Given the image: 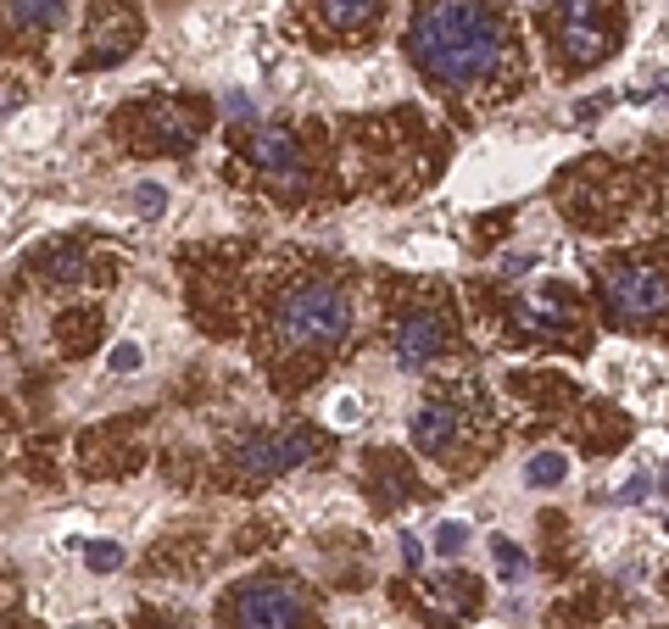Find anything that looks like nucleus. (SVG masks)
Instances as JSON below:
<instances>
[{
    "label": "nucleus",
    "instance_id": "obj_13",
    "mask_svg": "<svg viewBox=\"0 0 669 629\" xmlns=\"http://www.w3.org/2000/svg\"><path fill=\"white\" fill-rule=\"evenodd\" d=\"M569 479V457L563 452H536L530 463H525V485L530 490H552V485H563Z\"/></svg>",
    "mask_w": 669,
    "mask_h": 629
},
{
    "label": "nucleus",
    "instance_id": "obj_15",
    "mask_svg": "<svg viewBox=\"0 0 669 629\" xmlns=\"http://www.w3.org/2000/svg\"><path fill=\"white\" fill-rule=\"evenodd\" d=\"M519 329H530V334H558V329H563V307L552 312L547 301H525V307H519Z\"/></svg>",
    "mask_w": 669,
    "mask_h": 629
},
{
    "label": "nucleus",
    "instance_id": "obj_17",
    "mask_svg": "<svg viewBox=\"0 0 669 629\" xmlns=\"http://www.w3.org/2000/svg\"><path fill=\"white\" fill-rule=\"evenodd\" d=\"M463 547H469V523H463V518H441V523H436V552H441V558H458Z\"/></svg>",
    "mask_w": 669,
    "mask_h": 629
},
{
    "label": "nucleus",
    "instance_id": "obj_24",
    "mask_svg": "<svg viewBox=\"0 0 669 629\" xmlns=\"http://www.w3.org/2000/svg\"><path fill=\"white\" fill-rule=\"evenodd\" d=\"M658 490H663V496H669V468H663V474H658Z\"/></svg>",
    "mask_w": 669,
    "mask_h": 629
},
{
    "label": "nucleus",
    "instance_id": "obj_5",
    "mask_svg": "<svg viewBox=\"0 0 669 629\" xmlns=\"http://www.w3.org/2000/svg\"><path fill=\"white\" fill-rule=\"evenodd\" d=\"M318 457V434L312 429H257V434H245L240 440V452H234V463L245 468V474H263V479H274V474H290V468H307Z\"/></svg>",
    "mask_w": 669,
    "mask_h": 629
},
{
    "label": "nucleus",
    "instance_id": "obj_10",
    "mask_svg": "<svg viewBox=\"0 0 669 629\" xmlns=\"http://www.w3.org/2000/svg\"><path fill=\"white\" fill-rule=\"evenodd\" d=\"M558 45L574 67H592L608 56V34L592 23V18H558Z\"/></svg>",
    "mask_w": 669,
    "mask_h": 629
},
{
    "label": "nucleus",
    "instance_id": "obj_21",
    "mask_svg": "<svg viewBox=\"0 0 669 629\" xmlns=\"http://www.w3.org/2000/svg\"><path fill=\"white\" fill-rule=\"evenodd\" d=\"M402 558H407V569L425 563V552H418V534H402Z\"/></svg>",
    "mask_w": 669,
    "mask_h": 629
},
{
    "label": "nucleus",
    "instance_id": "obj_25",
    "mask_svg": "<svg viewBox=\"0 0 669 629\" xmlns=\"http://www.w3.org/2000/svg\"><path fill=\"white\" fill-rule=\"evenodd\" d=\"M663 529H669V523H663Z\"/></svg>",
    "mask_w": 669,
    "mask_h": 629
},
{
    "label": "nucleus",
    "instance_id": "obj_2",
    "mask_svg": "<svg viewBox=\"0 0 669 629\" xmlns=\"http://www.w3.org/2000/svg\"><path fill=\"white\" fill-rule=\"evenodd\" d=\"M347 329H352V301H347V290H334V285H296L285 301H279V312H274V340H279V351H290V356H318V351H329V345H341L347 340Z\"/></svg>",
    "mask_w": 669,
    "mask_h": 629
},
{
    "label": "nucleus",
    "instance_id": "obj_4",
    "mask_svg": "<svg viewBox=\"0 0 669 629\" xmlns=\"http://www.w3.org/2000/svg\"><path fill=\"white\" fill-rule=\"evenodd\" d=\"M229 629H301V596L274 574L245 580L229 596Z\"/></svg>",
    "mask_w": 669,
    "mask_h": 629
},
{
    "label": "nucleus",
    "instance_id": "obj_18",
    "mask_svg": "<svg viewBox=\"0 0 669 629\" xmlns=\"http://www.w3.org/2000/svg\"><path fill=\"white\" fill-rule=\"evenodd\" d=\"M652 490H658V474H636V479H630V485H619L608 501H614V507H636V501H647Z\"/></svg>",
    "mask_w": 669,
    "mask_h": 629
},
{
    "label": "nucleus",
    "instance_id": "obj_23",
    "mask_svg": "<svg viewBox=\"0 0 669 629\" xmlns=\"http://www.w3.org/2000/svg\"><path fill=\"white\" fill-rule=\"evenodd\" d=\"M223 107H229V118H251V101H245V96H229Z\"/></svg>",
    "mask_w": 669,
    "mask_h": 629
},
{
    "label": "nucleus",
    "instance_id": "obj_11",
    "mask_svg": "<svg viewBox=\"0 0 669 629\" xmlns=\"http://www.w3.org/2000/svg\"><path fill=\"white\" fill-rule=\"evenodd\" d=\"M491 563H496L502 585H525L530 580V558H525V547L508 541V534H491Z\"/></svg>",
    "mask_w": 669,
    "mask_h": 629
},
{
    "label": "nucleus",
    "instance_id": "obj_6",
    "mask_svg": "<svg viewBox=\"0 0 669 629\" xmlns=\"http://www.w3.org/2000/svg\"><path fill=\"white\" fill-rule=\"evenodd\" d=\"M441 351H447V318H441V312H430V307L402 312V323L391 329V356H396V368L418 374L425 363H436Z\"/></svg>",
    "mask_w": 669,
    "mask_h": 629
},
{
    "label": "nucleus",
    "instance_id": "obj_16",
    "mask_svg": "<svg viewBox=\"0 0 669 629\" xmlns=\"http://www.w3.org/2000/svg\"><path fill=\"white\" fill-rule=\"evenodd\" d=\"M118 563H123L118 541H84V569H90V574H112Z\"/></svg>",
    "mask_w": 669,
    "mask_h": 629
},
{
    "label": "nucleus",
    "instance_id": "obj_19",
    "mask_svg": "<svg viewBox=\"0 0 669 629\" xmlns=\"http://www.w3.org/2000/svg\"><path fill=\"white\" fill-rule=\"evenodd\" d=\"M140 363H145V351H140L134 340H118V345H112V374H134Z\"/></svg>",
    "mask_w": 669,
    "mask_h": 629
},
{
    "label": "nucleus",
    "instance_id": "obj_8",
    "mask_svg": "<svg viewBox=\"0 0 669 629\" xmlns=\"http://www.w3.org/2000/svg\"><path fill=\"white\" fill-rule=\"evenodd\" d=\"M145 129H151V145H156V151H190V140L201 134L196 112H190V107H179V101H162V107H151Z\"/></svg>",
    "mask_w": 669,
    "mask_h": 629
},
{
    "label": "nucleus",
    "instance_id": "obj_9",
    "mask_svg": "<svg viewBox=\"0 0 669 629\" xmlns=\"http://www.w3.org/2000/svg\"><path fill=\"white\" fill-rule=\"evenodd\" d=\"M458 440V407L452 401H425L413 412V445L418 452H447V445Z\"/></svg>",
    "mask_w": 669,
    "mask_h": 629
},
{
    "label": "nucleus",
    "instance_id": "obj_1",
    "mask_svg": "<svg viewBox=\"0 0 669 629\" xmlns=\"http://www.w3.org/2000/svg\"><path fill=\"white\" fill-rule=\"evenodd\" d=\"M508 23H502L485 0H430L418 7L413 29H407V51L436 84L469 89L496 78L502 56H508Z\"/></svg>",
    "mask_w": 669,
    "mask_h": 629
},
{
    "label": "nucleus",
    "instance_id": "obj_3",
    "mask_svg": "<svg viewBox=\"0 0 669 629\" xmlns=\"http://www.w3.org/2000/svg\"><path fill=\"white\" fill-rule=\"evenodd\" d=\"M603 301L619 323H652L669 312V279L647 262H619L603 274Z\"/></svg>",
    "mask_w": 669,
    "mask_h": 629
},
{
    "label": "nucleus",
    "instance_id": "obj_14",
    "mask_svg": "<svg viewBox=\"0 0 669 629\" xmlns=\"http://www.w3.org/2000/svg\"><path fill=\"white\" fill-rule=\"evenodd\" d=\"M67 12V0H12V23L18 29H56Z\"/></svg>",
    "mask_w": 669,
    "mask_h": 629
},
{
    "label": "nucleus",
    "instance_id": "obj_7",
    "mask_svg": "<svg viewBox=\"0 0 669 629\" xmlns=\"http://www.w3.org/2000/svg\"><path fill=\"white\" fill-rule=\"evenodd\" d=\"M245 162L263 167L268 178H279V190H290V196H301V185H307L301 145H296L290 129H257V134L245 140Z\"/></svg>",
    "mask_w": 669,
    "mask_h": 629
},
{
    "label": "nucleus",
    "instance_id": "obj_12",
    "mask_svg": "<svg viewBox=\"0 0 669 629\" xmlns=\"http://www.w3.org/2000/svg\"><path fill=\"white\" fill-rule=\"evenodd\" d=\"M318 12H323V23L329 29H363L374 12H380V0H318Z\"/></svg>",
    "mask_w": 669,
    "mask_h": 629
},
{
    "label": "nucleus",
    "instance_id": "obj_22",
    "mask_svg": "<svg viewBox=\"0 0 669 629\" xmlns=\"http://www.w3.org/2000/svg\"><path fill=\"white\" fill-rule=\"evenodd\" d=\"M334 418H341V423H358V418H363V407H358L352 396H341V407H334Z\"/></svg>",
    "mask_w": 669,
    "mask_h": 629
},
{
    "label": "nucleus",
    "instance_id": "obj_20",
    "mask_svg": "<svg viewBox=\"0 0 669 629\" xmlns=\"http://www.w3.org/2000/svg\"><path fill=\"white\" fill-rule=\"evenodd\" d=\"M134 207H140V212H145V218H156V212H162V207H167V196H162V190H156V185H140V190H134Z\"/></svg>",
    "mask_w": 669,
    "mask_h": 629
}]
</instances>
